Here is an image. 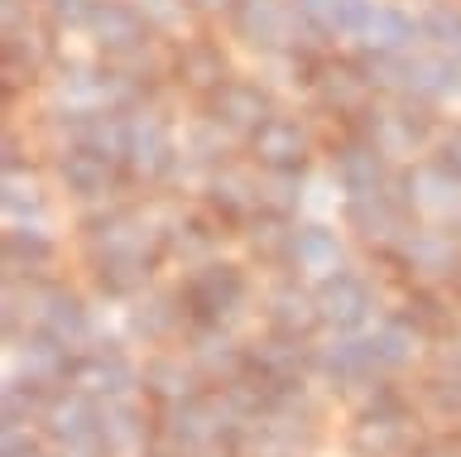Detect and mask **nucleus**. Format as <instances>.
Here are the masks:
<instances>
[{
  "label": "nucleus",
  "mask_w": 461,
  "mask_h": 457,
  "mask_svg": "<svg viewBox=\"0 0 461 457\" xmlns=\"http://www.w3.org/2000/svg\"><path fill=\"white\" fill-rule=\"evenodd\" d=\"M351 457H409L418 448L413 399L389 380H375L351 424Z\"/></svg>",
  "instance_id": "f257e3e1"
},
{
  "label": "nucleus",
  "mask_w": 461,
  "mask_h": 457,
  "mask_svg": "<svg viewBox=\"0 0 461 457\" xmlns=\"http://www.w3.org/2000/svg\"><path fill=\"white\" fill-rule=\"evenodd\" d=\"M43 443L58 457H115L106 434H101V399L77 390V385H58L49 409L39 419Z\"/></svg>",
  "instance_id": "f03ea898"
},
{
  "label": "nucleus",
  "mask_w": 461,
  "mask_h": 457,
  "mask_svg": "<svg viewBox=\"0 0 461 457\" xmlns=\"http://www.w3.org/2000/svg\"><path fill=\"white\" fill-rule=\"evenodd\" d=\"M370 78L375 87L409 96V102H447V96L461 92V59L432 49V53H389V59H370Z\"/></svg>",
  "instance_id": "7ed1b4c3"
},
{
  "label": "nucleus",
  "mask_w": 461,
  "mask_h": 457,
  "mask_svg": "<svg viewBox=\"0 0 461 457\" xmlns=\"http://www.w3.org/2000/svg\"><path fill=\"white\" fill-rule=\"evenodd\" d=\"M178 294H183L187 323L230 327V323L240 318L245 298H250V279H245V270L230 265V260H197L183 275Z\"/></svg>",
  "instance_id": "20e7f679"
},
{
  "label": "nucleus",
  "mask_w": 461,
  "mask_h": 457,
  "mask_svg": "<svg viewBox=\"0 0 461 457\" xmlns=\"http://www.w3.org/2000/svg\"><path fill=\"white\" fill-rule=\"evenodd\" d=\"M121 169L140 183H158L178 169V145H173V131L158 111H125V160Z\"/></svg>",
  "instance_id": "39448f33"
},
{
  "label": "nucleus",
  "mask_w": 461,
  "mask_h": 457,
  "mask_svg": "<svg viewBox=\"0 0 461 457\" xmlns=\"http://www.w3.org/2000/svg\"><path fill=\"white\" fill-rule=\"evenodd\" d=\"M394 260L409 270L418 284H456L461 275V236L442 222H418L394 246Z\"/></svg>",
  "instance_id": "423d86ee"
},
{
  "label": "nucleus",
  "mask_w": 461,
  "mask_h": 457,
  "mask_svg": "<svg viewBox=\"0 0 461 457\" xmlns=\"http://www.w3.org/2000/svg\"><path fill=\"white\" fill-rule=\"evenodd\" d=\"M399 197L418 222H456L461 217V178L442 160H418L394 178Z\"/></svg>",
  "instance_id": "0eeeda50"
},
{
  "label": "nucleus",
  "mask_w": 461,
  "mask_h": 457,
  "mask_svg": "<svg viewBox=\"0 0 461 457\" xmlns=\"http://www.w3.org/2000/svg\"><path fill=\"white\" fill-rule=\"evenodd\" d=\"M331 178H337V188L346 197H360V193H380L394 183L389 174V150L375 140L370 131H356L337 140V150H331Z\"/></svg>",
  "instance_id": "6e6552de"
},
{
  "label": "nucleus",
  "mask_w": 461,
  "mask_h": 457,
  "mask_svg": "<svg viewBox=\"0 0 461 457\" xmlns=\"http://www.w3.org/2000/svg\"><path fill=\"white\" fill-rule=\"evenodd\" d=\"M346 226H351L360 241H370V246H389V251H394L399 241L418 226V217L409 212V203L399 197L394 183H389V188H380V193L346 197Z\"/></svg>",
  "instance_id": "1a4fd4ad"
},
{
  "label": "nucleus",
  "mask_w": 461,
  "mask_h": 457,
  "mask_svg": "<svg viewBox=\"0 0 461 457\" xmlns=\"http://www.w3.org/2000/svg\"><path fill=\"white\" fill-rule=\"evenodd\" d=\"M29 327H43L49 337L68 342V347H86L92 337V308L77 289L68 284H34L29 279Z\"/></svg>",
  "instance_id": "9d476101"
},
{
  "label": "nucleus",
  "mask_w": 461,
  "mask_h": 457,
  "mask_svg": "<svg viewBox=\"0 0 461 457\" xmlns=\"http://www.w3.org/2000/svg\"><path fill=\"white\" fill-rule=\"evenodd\" d=\"M72 385L96 399H115V395H135L140 390V366L125 356L121 342H92V347H77V361H72Z\"/></svg>",
  "instance_id": "9b49d317"
},
{
  "label": "nucleus",
  "mask_w": 461,
  "mask_h": 457,
  "mask_svg": "<svg viewBox=\"0 0 461 457\" xmlns=\"http://www.w3.org/2000/svg\"><path fill=\"white\" fill-rule=\"evenodd\" d=\"M312 342L308 337H294V333H269L259 342H245V370L265 385H294V380H308L312 370Z\"/></svg>",
  "instance_id": "f8f14e48"
},
{
  "label": "nucleus",
  "mask_w": 461,
  "mask_h": 457,
  "mask_svg": "<svg viewBox=\"0 0 461 457\" xmlns=\"http://www.w3.org/2000/svg\"><path fill=\"white\" fill-rule=\"evenodd\" d=\"M230 20H236V34H240L250 49H265V53L298 49V24H303V15L294 10V0H240Z\"/></svg>",
  "instance_id": "ddd939ff"
},
{
  "label": "nucleus",
  "mask_w": 461,
  "mask_h": 457,
  "mask_svg": "<svg viewBox=\"0 0 461 457\" xmlns=\"http://www.w3.org/2000/svg\"><path fill=\"white\" fill-rule=\"evenodd\" d=\"M312 376L331 390H370L380 380L366 333H337V342L312 352Z\"/></svg>",
  "instance_id": "4468645a"
},
{
  "label": "nucleus",
  "mask_w": 461,
  "mask_h": 457,
  "mask_svg": "<svg viewBox=\"0 0 461 457\" xmlns=\"http://www.w3.org/2000/svg\"><path fill=\"white\" fill-rule=\"evenodd\" d=\"M317 308H322V327L331 333H360L375 318V289L356 270H337V275L317 279Z\"/></svg>",
  "instance_id": "2eb2a0df"
},
{
  "label": "nucleus",
  "mask_w": 461,
  "mask_h": 457,
  "mask_svg": "<svg viewBox=\"0 0 461 457\" xmlns=\"http://www.w3.org/2000/svg\"><path fill=\"white\" fill-rule=\"evenodd\" d=\"M360 131H370L389 154H418L432 145V116H428V102H409V96H399L394 106L384 111H366L360 116Z\"/></svg>",
  "instance_id": "dca6fc26"
},
{
  "label": "nucleus",
  "mask_w": 461,
  "mask_h": 457,
  "mask_svg": "<svg viewBox=\"0 0 461 457\" xmlns=\"http://www.w3.org/2000/svg\"><path fill=\"white\" fill-rule=\"evenodd\" d=\"M149 30H154V24L140 15L135 0H101L96 15H92L96 49L106 53V59H115V63L140 59V53L149 49Z\"/></svg>",
  "instance_id": "f3484780"
},
{
  "label": "nucleus",
  "mask_w": 461,
  "mask_h": 457,
  "mask_svg": "<svg viewBox=\"0 0 461 457\" xmlns=\"http://www.w3.org/2000/svg\"><path fill=\"white\" fill-rule=\"evenodd\" d=\"M308 154H312V140L294 116H269L250 135V160L265 169V174H303V169H308Z\"/></svg>",
  "instance_id": "a211bd4d"
},
{
  "label": "nucleus",
  "mask_w": 461,
  "mask_h": 457,
  "mask_svg": "<svg viewBox=\"0 0 461 457\" xmlns=\"http://www.w3.org/2000/svg\"><path fill=\"white\" fill-rule=\"evenodd\" d=\"M274 116V102L259 82H245V78H230L221 92L207 96V121H216L226 135H245L250 140L259 125Z\"/></svg>",
  "instance_id": "6ab92c4d"
},
{
  "label": "nucleus",
  "mask_w": 461,
  "mask_h": 457,
  "mask_svg": "<svg viewBox=\"0 0 461 457\" xmlns=\"http://www.w3.org/2000/svg\"><path fill=\"white\" fill-rule=\"evenodd\" d=\"M259 193H265V178H255L250 169L221 164L207 174V207L221 226H250L259 217Z\"/></svg>",
  "instance_id": "aec40b11"
},
{
  "label": "nucleus",
  "mask_w": 461,
  "mask_h": 457,
  "mask_svg": "<svg viewBox=\"0 0 461 457\" xmlns=\"http://www.w3.org/2000/svg\"><path fill=\"white\" fill-rule=\"evenodd\" d=\"M312 92H317V102L331 106L337 116H351L360 121L370 111V96H375V78H370V68H356V63H331L322 59L312 68Z\"/></svg>",
  "instance_id": "412c9836"
},
{
  "label": "nucleus",
  "mask_w": 461,
  "mask_h": 457,
  "mask_svg": "<svg viewBox=\"0 0 461 457\" xmlns=\"http://www.w3.org/2000/svg\"><path fill=\"white\" fill-rule=\"evenodd\" d=\"M140 390L149 395L158 409H168V405H183V399L202 395L207 380H202V370L193 366L187 352H154L149 361L140 366Z\"/></svg>",
  "instance_id": "4be33fe9"
},
{
  "label": "nucleus",
  "mask_w": 461,
  "mask_h": 457,
  "mask_svg": "<svg viewBox=\"0 0 461 457\" xmlns=\"http://www.w3.org/2000/svg\"><path fill=\"white\" fill-rule=\"evenodd\" d=\"M58 178H63V188L77 197V203H101L106 207L115 197V183H121V164L106 160V154L82 150V145H68L63 160H58Z\"/></svg>",
  "instance_id": "5701e85b"
},
{
  "label": "nucleus",
  "mask_w": 461,
  "mask_h": 457,
  "mask_svg": "<svg viewBox=\"0 0 461 457\" xmlns=\"http://www.w3.org/2000/svg\"><path fill=\"white\" fill-rule=\"evenodd\" d=\"M187 356H193V366L202 370V380L216 385V390L230 385L236 376H245V347L226 333V327L187 323Z\"/></svg>",
  "instance_id": "b1692460"
},
{
  "label": "nucleus",
  "mask_w": 461,
  "mask_h": 457,
  "mask_svg": "<svg viewBox=\"0 0 461 457\" xmlns=\"http://www.w3.org/2000/svg\"><path fill=\"white\" fill-rule=\"evenodd\" d=\"M101 434H106V443H111L115 457L144 452V448L158 438V414H149L135 395L101 399Z\"/></svg>",
  "instance_id": "393cba45"
},
{
  "label": "nucleus",
  "mask_w": 461,
  "mask_h": 457,
  "mask_svg": "<svg viewBox=\"0 0 461 457\" xmlns=\"http://www.w3.org/2000/svg\"><path fill=\"white\" fill-rule=\"evenodd\" d=\"M265 323L274 333H294V337H312L322 327V308H317V289L294 279H279L265 294Z\"/></svg>",
  "instance_id": "a878e982"
},
{
  "label": "nucleus",
  "mask_w": 461,
  "mask_h": 457,
  "mask_svg": "<svg viewBox=\"0 0 461 457\" xmlns=\"http://www.w3.org/2000/svg\"><path fill=\"white\" fill-rule=\"evenodd\" d=\"M130 337L144 342V347H164V342H173L178 333H187V308H183V294H140L135 308H130Z\"/></svg>",
  "instance_id": "bb28decb"
},
{
  "label": "nucleus",
  "mask_w": 461,
  "mask_h": 457,
  "mask_svg": "<svg viewBox=\"0 0 461 457\" xmlns=\"http://www.w3.org/2000/svg\"><path fill=\"white\" fill-rule=\"evenodd\" d=\"M360 49L370 53V59H389V53H409L418 39H423V20H413L409 10L399 5H375L370 20L360 24Z\"/></svg>",
  "instance_id": "cd10ccee"
},
{
  "label": "nucleus",
  "mask_w": 461,
  "mask_h": 457,
  "mask_svg": "<svg viewBox=\"0 0 461 457\" xmlns=\"http://www.w3.org/2000/svg\"><path fill=\"white\" fill-rule=\"evenodd\" d=\"M288 270H298V275H312V279H327L346 270V241L331 232L322 222H308L294 232V251H288Z\"/></svg>",
  "instance_id": "c85d7f7f"
},
{
  "label": "nucleus",
  "mask_w": 461,
  "mask_h": 457,
  "mask_svg": "<svg viewBox=\"0 0 461 457\" xmlns=\"http://www.w3.org/2000/svg\"><path fill=\"white\" fill-rule=\"evenodd\" d=\"M5 279H34L43 275L53 260H58V246H53V236L43 232L39 222H10V232H5Z\"/></svg>",
  "instance_id": "c756f323"
},
{
  "label": "nucleus",
  "mask_w": 461,
  "mask_h": 457,
  "mask_svg": "<svg viewBox=\"0 0 461 457\" xmlns=\"http://www.w3.org/2000/svg\"><path fill=\"white\" fill-rule=\"evenodd\" d=\"M173 78H178L183 87L212 96V92H221L230 82V63H226L221 44H212V39H193V44H183L178 59H173Z\"/></svg>",
  "instance_id": "7c9ffc66"
},
{
  "label": "nucleus",
  "mask_w": 461,
  "mask_h": 457,
  "mask_svg": "<svg viewBox=\"0 0 461 457\" xmlns=\"http://www.w3.org/2000/svg\"><path fill=\"white\" fill-rule=\"evenodd\" d=\"M294 10L303 15V30L327 34V39H346L360 34V24L370 20L375 0H294Z\"/></svg>",
  "instance_id": "2f4dec72"
},
{
  "label": "nucleus",
  "mask_w": 461,
  "mask_h": 457,
  "mask_svg": "<svg viewBox=\"0 0 461 457\" xmlns=\"http://www.w3.org/2000/svg\"><path fill=\"white\" fill-rule=\"evenodd\" d=\"M366 342H370L375 370H380V380H384V376H399V370L418 356V342H423V333H418V327L399 313V318H384L375 333H366Z\"/></svg>",
  "instance_id": "473e14b6"
},
{
  "label": "nucleus",
  "mask_w": 461,
  "mask_h": 457,
  "mask_svg": "<svg viewBox=\"0 0 461 457\" xmlns=\"http://www.w3.org/2000/svg\"><path fill=\"white\" fill-rule=\"evenodd\" d=\"M158 255H115V260H92V279L106 298H140L154 279Z\"/></svg>",
  "instance_id": "72a5a7b5"
},
{
  "label": "nucleus",
  "mask_w": 461,
  "mask_h": 457,
  "mask_svg": "<svg viewBox=\"0 0 461 457\" xmlns=\"http://www.w3.org/2000/svg\"><path fill=\"white\" fill-rule=\"evenodd\" d=\"M418 399L447 424H461V352L442 356L418 385Z\"/></svg>",
  "instance_id": "f704fd0d"
},
{
  "label": "nucleus",
  "mask_w": 461,
  "mask_h": 457,
  "mask_svg": "<svg viewBox=\"0 0 461 457\" xmlns=\"http://www.w3.org/2000/svg\"><path fill=\"white\" fill-rule=\"evenodd\" d=\"M403 318H409L423 337H447V333H456V304L447 298L442 284H413Z\"/></svg>",
  "instance_id": "c9c22d12"
},
{
  "label": "nucleus",
  "mask_w": 461,
  "mask_h": 457,
  "mask_svg": "<svg viewBox=\"0 0 461 457\" xmlns=\"http://www.w3.org/2000/svg\"><path fill=\"white\" fill-rule=\"evenodd\" d=\"M158 236H164V255H183V260H202V255L216 246V232L207 222H197V217H178Z\"/></svg>",
  "instance_id": "e433bc0d"
},
{
  "label": "nucleus",
  "mask_w": 461,
  "mask_h": 457,
  "mask_svg": "<svg viewBox=\"0 0 461 457\" xmlns=\"http://www.w3.org/2000/svg\"><path fill=\"white\" fill-rule=\"evenodd\" d=\"M423 39H428L432 49L461 59V10L456 5H432L428 15H423Z\"/></svg>",
  "instance_id": "4c0bfd02"
},
{
  "label": "nucleus",
  "mask_w": 461,
  "mask_h": 457,
  "mask_svg": "<svg viewBox=\"0 0 461 457\" xmlns=\"http://www.w3.org/2000/svg\"><path fill=\"white\" fill-rule=\"evenodd\" d=\"M43 193L34 188L29 178H20V174H5V217L10 222H39L43 217Z\"/></svg>",
  "instance_id": "58836bf2"
},
{
  "label": "nucleus",
  "mask_w": 461,
  "mask_h": 457,
  "mask_svg": "<svg viewBox=\"0 0 461 457\" xmlns=\"http://www.w3.org/2000/svg\"><path fill=\"white\" fill-rule=\"evenodd\" d=\"M96 5H101V0H43L53 30H92Z\"/></svg>",
  "instance_id": "ea45409f"
},
{
  "label": "nucleus",
  "mask_w": 461,
  "mask_h": 457,
  "mask_svg": "<svg viewBox=\"0 0 461 457\" xmlns=\"http://www.w3.org/2000/svg\"><path fill=\"white\" fill-rule=\"evenodd\" d=\"M135 5L154 30H173V24H183V15H193V0H135Z\"/></svg>",
  "instance_id": "a19ab883"
},
{
  "label": "nucleus",
  "mask_w": 461,
  "mask_h": 457,
  "mask_svg": "<svg viewBox=\"0 0 461 457\" xmlns=\"http://www.w3.org/2000/svg\"><path fill=\"white\" fill-rule=\"evenodd\" d=\"M5 457H53V448L34 428H5Z\"/></svg>",
  "instance_id": "79ce46f5"
},
{
  "label": "nucleus",
  "mask_w": 461,
  "mask_h": 457,
  "mask_svg": "<svg viewBox=\"0 0 461 457\" xmlns=\"http://www.w3.org/2000/svg\"><path fill=\"white\" fill-rule=\"evenodd\" d=\"M438 160L452 169V174L461 178V125H452V131L442 135V145H438Z\"/></svg>",
  "instance_id": "37998d69"
},
{
  "label": "nucleus",
  "mask_w": 461,
  "mask_h": 457,
  "mask_svg": "<svg viewBox=\"0 0 461 457\" xmlns=\"http://www.w3.org/2000/svg\"><path fill=\"white\" fill-rule=\"evenodd\" d=\"M236 5L240 0H193L197 15H236Z\"/></svg>",
  "instance_id": "c03bdc74"
},
{
  "label": "nucleus",
  "mask_w": 461,
  "mask_h": 457,
  "mask_svg": "<svg viewBox=\"0 0 461 457\" xmlns=\"http://www.w3.org/2000/svg\"><path fill=\"white\" fill-rule=\"evenodd\" d=\"M29 5V0H5V10H24Z\"/></svg>",
  "instance_id": "a18cd8bd"
},
{
  "label": "nucleus",
  "mask_w": 461,
  "mask_h": 457,
  "mask_svg": "<svg viewBox=\"0 0 461 457\" xmlns=\"http://www.w3.org/2000/svg\"><path fill=\"white\" fill-rule=\"evenodd\" d=\"M409 457H418V452H409Z\"/></svg>",
  "instance_id": "49530a36"
}]
</instances>
